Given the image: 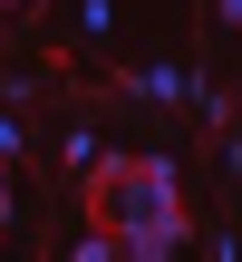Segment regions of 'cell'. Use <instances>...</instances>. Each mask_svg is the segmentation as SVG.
Segmentation results:
<instances>
[{
	"mask_svg": "<svg viewBox=\"0 0 242 262\" xmlns=\"http://www.w3.org/2000/svg\"><path fill=\"white\" fill-rule=\"evenodd\" d=\"M87 224L136 243V233H194L175 156H97L87 165Z\"/></svg>",
	"mask_w": 242,
	"mask_h": 262,
	"instance_id": "cell-1",
	"label": "cell"
},
{
	"mask_svg": "<svg viewBox=\"0 0 242 262\" xmlns=\"http://www.w3.org/2000/svg\"><path fill=\"white\" fill-rule=\"evenodd\" d=\"M116 88H126V97H146V107H165V97H184L194 78H175V68H126Z\"/></svg>",
	"mask_w": 242,
	"mask_h": 262,
	"instance_id": "cell-2",
	"label": "cell"
},
{
	"mask_svg": "<svg viewBox=\"0 0 242 262\" xmlns=\"http://www.w3.org/2000/svg\"><path fill=\"white\" fill-rule=\"evenodd\" d=\"M10 156H19V126H10V117H0V165H10Z\"/></svg>",
	"mask_w": 242,
	"mask_h": 262,
	"instance_id": "cell-3",
	"label": "cell"
},
{
	"mask_svg": "<svg viewBox=\"0 0 242 262\" xmlns=\"http://www.w3.org/2000/svg\"><path fill=\"white\" fill-rule=\"evenodd\" d=\"M213 10H223V19H242V0H213Z\"/></svg>",
	"mask_w": 242,
	"mask_h": 262,
	"instance_id": "cell-4",
	"label": "cell"
},
{
	"mask_svg": "<svg viewBox=\"0 0 242 262\" xmlns=\"http://www.w3.org/2000/svg\"><path fill=\"white\" fill-rule=\"evenodd\" d=\"M0 10H29V0H0Z\"/></svg>",
	"mask_w": 242,
	"mask_h": 262,
	"instance_id": "cell-5",
	"label": "cell"
}]
</instances>
